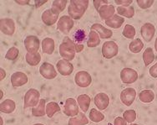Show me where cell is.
<instances>
[{
    "label": "cell",
    "mask_w": 157,
    "mask_h": 125,
    "mask_svg": "<svg viewBox=\"0 0 157 125\" xmlns=\"http://www.w3.org/2000/svg\"><path fill=\"white\" fill-rule=\"evenodd\" d=\"M122 34L126 39H133L134 37L136 36V29L133 25H126L124 26V30H123Z\"/></svg>",
    "instance_id": "35"
},
{
    "label": "cell",
    "mask_w": 157,
    "mask_h": 125,
    "mask_svg": "<svg viewBox=\"0 0 157 125\" xmlns=\"http://www.w3.org/2000/svg\"><path fill=\"white\" fill-rule=\"evenodd\" d=\"M59 111H60V107L55 102H50L46 105V114L50 119L55 115V113Z\"/></svg>",
    "instance_id": "31"
},
{
    "label": "cell",
    "mask_w": 157,
    "mask_h": 125,
    "mask_svg": "<svg viewBox=\"0 0 157 125\" xmlns=\"http://www.w3.org/2000/svg\"><path fill=\"white\" fill-rule=\"evenodd\" d=\"M139 99L142 103H149L153 102L155 99V93L152 90H143L139 93Z\"/></svg>",
    "instance_id": "26"
},
{
    "label": "cell",
    "mask_w": 157,
    "mask_h": 125,
    "mask_svg": "<svg viewBox=\"0 0 157 125\" xmlns=\"http://www.w3.org/2000/svg\"><path fill=\"white\" fill-rule=\"evenodd\" d=\"M124 22V17L115 14L114 16H112L111 18H109L108 20H105V25L109 27L113 28V29H119L122 26Z\"/></svg>",
    "instance_id": "20"
},
{
    "label": "cell",
    "mask_w": 157,
    "mask_h": 125,
    "mask_svg": "<svg viewBox=\"0 0 157 125\" xmlns=\"http://www.w3.org/2000/svg\"><path fill=\"white\" fill-rule=\"evenodd\" d=\"M121 82L124 84H132L138 80V73L132 68H124L121 71Z\"/></svg>",
    "instance_id": "6"
},
{
    "label": "cell",
    "mask_w": 157,
    "mask_h": 125,
    "mask_svg": "<svg viewBox=\"0 0 157 125\" xmlns=\"http://www.w3.org/2000/svg\"><path fill=\"white\" fill-rule=\"evenodd\" d=\"M75 43L70 37H65L59 46V55L64 60L72 61L75 56Z\"/></svg>",
    "instance_id": "2"
},
{
    "label": "cell",
    "mask_w": 157,
    "mask_h": 125,
    "mask_svg": "<svg viewBox=\"0 0 157 125\" xmlns=\"http://www.w3.org/2000/svg\"><path fill=\"white\" fill-rule=\"evenodd\" d=\"M0 30L1 32L7 35H13L15 32L14 21L9 18H3L0 19Z\"/></svg>",
    "instance_id": "11"
},
{
    "label": "cell",
    "mask_w": 157,
    "mask_h": 125,
    "mask_svg": "<svg viewBox=\"0 0 157 125\" xmlns=\"http://www.w3.org/2000/svg\"><path fill=\"white\" fill-rule=\"evenodd\" d=\"M40 46L39 39L35 35H29L24 40V46L28 53H36Z\"/></svg>",
    "instance_id": "10"
},
{
    "label": "cell",
    "mask_w": 157,
    "mask_h": 125,
    "mask_svg": "<svg viewBox=\"0 0 157 125\" xmlns=\"http://www.w3.org/2000/svg\"><path fill=\"white\" fill-rule=\"evenodd\" d=\"M115 3H117V4H121L123 7H130V4L133 3V1L132 0H115Z\"/></svg>",
    "instance_id": "41"
},
{
    "label": "cell",
    "mask_w": 157,
    "mask_h": 125,
    "mask_svg": "<svg viewBox=\"0 0 157 125\" xmlns=\"http://www.w3.org/2000/svg\"><path fill=\"white\" fill-rule=\"evenodd\" d=\"M18 55H19V50L17 49L16 47H11L10 49L7 51L6 55H5V58L9 61H14L18 58Z\"/></svg>",
    "instance_id": "36"
},
{
    "label": "cell",
    "mask_w": 157,
    "mask_h": 125,
    "mask_svg": "<svg viewBox=\"0 0 157 125\" xmlns=\"http://www.w3.org/2000/svg\"><path fill=\"white\" fill-rule=\"evenodd\" d=\"M94 105L100 110L106 109L109 104V96L105 93H103V92L98 93L94 97Z\"/></svg>",
    "instance_id": "16"
},
{
    "label": "cell",
    "mask_w": 157,
    "mask_h": 125,
    "mask_svg": "<svg viewBox=\"0 0 157 125\" xmlns=\"http://www.w3.org/2000/svg\"><path fill=\"white\" fill-rule=\"evenodd\" d=\"M46 114V105L44 99H40L39 104L32 108V115L33 117H43Z\"/></svg>",
    "instance_id": "22"
},
{
    "label": "cell",
    "mask_w": 157,
    "mask_h": 125,
    "mask_svg": "<svg viewBox=\"0 0 157 125\" xmlns=\"http://www.w3.org/2000/svg\"><path fill=\"white\" fill-rule=\"evenodd\" d=\"M6 77V71L3 68H0V81H3Z\"/></svg>",
    "instance_id": "46"
},
{
    "label": "cell",
    "mask_w": 157,
    "mask_h": 125,
    "mask_svg": "<svg viewBox=\"0 0 157 125\" xmlns=\"http://www.w3.org/2000/svg\"><path fill=\"white\" fill-rule=\"evenodd\" d=\"M48 2L47 0H44V1H39V0H35L34 1V3H35V7L36 8H39V7H41L43 5V4H44V3H46Z\"/></svg>",
    "instance_id": "44"
},
{
    "label": "cell",
    "mask_w": 157,
    "mask_h": 125,
    "mask_svg": "<svg viewBox=\"0 0 157 125\" xmlns=\"http://www.w3.org/2000/svg\"><path fill=\"white\" fill-rule=\"evenodd\" d=\"M78 104L74 98H67L63 106V113L68 117H75L78 114Z\"/></svg>",
    "instance_id": "7"
},
{
    "label": "cell",
    "mask_w": 157,
    "mask_h": 125,
    "mask_svg": "<svg viewBox=\"0 0 157 125\" xmlns=\"http://www.w3.org/2000/svg\"><path fill=\"white\" fill-rule=\"evenodd\" d=\"M16 108V103L11 99H6L0 103V112L4 113H12Z\"/></svg>",
    "instance_id": "21"
},
{
    "label": "cell",
    "mask_w": 157,
    "mask_h": 125,
    "mask_svg": "<svg viewBox=\"0 0 157 125\" xmlns=\"http://www.w3.org/2000/svg\"><path fill=\"white\" fill-rule=\"evenodd\" d=\"M57 70L62 76H70L74 71V66L70 61L62 59L57 62Z\"/></svg>",
    "instance_id": "14"
},
{
    "label": "cell",
    "mask_w": 157,
    "mask_h": 125,
    "mask_svg": "<svg viewBox=\"0 0 157 125\" xmlns=\"http://www.w3.org/2000/svg\"><path fill=\"white\" fill-rule=\"evenodd\" d=\"M91 30L96 31L97 33L100 34L101 39H109V38H111L113 35V32L110 30L104 27L100 24H94L91 26Z\"/></svg>",
    "instance_id": "19"
},
{
    "label": "cell",
    "mask_w": 157,
    "mask_h": 125,
    "mask_svg": "<svg viewBox=\"0 0 157 125\" xmlns=\"http://www.w3.org/2000/svg\"><path fill=\"white\" fill-rule=\"evenodd\" d=\"M130 125H139V124H136V123H132V124H130Z\"/></svg>",
    "instance_id": "52"
},
{
    "label": "cell",
    "mask_w": 157,
    "mask_h": 125,
    "mask_svg": "<svg viewBox=\"0 0 157 125\" xmlns=\"http://www.w3.org/2000/svg\"><path fill=\"white\" fill-rule=\"evenodd\" d=\"M88 0H71L68 7L69 15L74 19H80L89 7Z\"/></svg>",
    "instance_id": "1"
},
{
    "label": "cell",
    "mask_w": 157,
    "mask_h": 125,
    "mask_svg": "<svg viewBox=\"0 0 157 125\" xmlns=\"http://www.w3.org/2000/svg\"><path fill=\"white\" fill-rule=\"evenodd\" d=\"M75 82L76 85L79 87H88L92 83V78L89 72L85 71H80L76 73L75 76Z\"/></svg>",
    "instance_id": "8"
},
{
    "label": "cell",
    "mask_w": 157,
    "mask_h": 125,
    "mask_svg": "<svg viewBox=\"0 0 157 125\" xmlns=\"http://www.w3.org/2000/svg\"><path fill=\"white\" fill-rule=\"evenodd\" d=\"M59 13L56 12L53 9H46L42 14V21L47 26H52L57 22Z\"/></svg>",
    "instance_id": "13"
},
{
    "label": "cell",
    "mask_w": 157,
    "mask_h": 125,
    "mask_svg": "<svg viewBox=\"0 0 157 125\" xmlns=\"http://www.w3.org/2000/svg\"><path fill=\"white\" fill-rule=\"evenodd\" d=\"M123 119L127 123H133L136 119V112L135 110H126L123 113Z\"/></svg>",
    "instance_id": "37"
},
{
    "label": "cell",
    "mask_w": 157,
    "mask_h": 125,
    "mask_svg": "<svg viewBox=\"0 0 157 125\" xmlns=\"http://www.w3.org/2000/svg\"><path fill=\"white\" fill-rule=\"evenodd\" d=\"M143 47H144V44L142 42V40L139 38L135 39L129 45V50L132 53H140L143 49Z\"/></svg>",
    "instance_id": "32"
},
{
    "label": "cell",
    "mask_w": 157,
    "mask_h": 125,
    "mask_svg": "<svg viewBox=\"0 0 157 125\" xmlns=\"http://www.w3.org/2000/svg\"><path fill=\"white\" fill-rule=\"evenodd\" d=\"M155 49L157 51V38L155 39Z\"/></svg>",
    "instance_id": "48"
},
{
    "label": "cell",
    "mask_w": 157,
    "mask_h": 125,
    "mask_svg": "<svg viewBox=\"0 0 157 125\" xmlns=\"http://www.w3.org/2000/svg\"><path fill=\"white\" fill-rule=\"evenodd\" d=\"M126 121L121 117H117L114 121V125H127Z\"/></svg>",
    "instance_id": "43"
},
{
    "label": "cell",
    "mask_w": 157,
    "mask_h": 125,
    "mask_svg": "<svg viewBox=\"0 0 157 125\" xmlns=\"http://www.w3.org/2000/svg\"><path fill=\"white\" fill-rule=\"evenodd\" d=\"M99 14H100V18H102L103 20H108L112 16L115 15V8L113 5L110 4H105L103 5L100 9H99Z\"/></svg>",
    "instance_id": "18"
},
{
    "label": "cell",
    "mask_w": 157,
    "mask_h": 125,
    "mask_svg": "<svg viewBox=\"0 0 157 125\" xmlns=\"http://www.w3.org/2000/svg\"><path fill=\"white\" fill-rule=\"evenodd\" d=\"M90 98L87 94H81L77 98V103L84 113L88 111L90 105Z\"/></svg>",
    "instance_id": "24"
},
{
    "label": "cell",
    "mask_w": 157,
    "mask_h": 125,
    "mask_svg": "<svg viewBox=\"0 0 157 125\" xmlns=\"http://www.w3.org/2000/svg\"><path fill=\"white\" fill-rule=\"evenodd\" d=\"M16 3L20 4V5H26L28 3H29V0H25V1H20V0H16Z\"/></svg>",
    "instance_id": "47"
},
{
    "label": "cell",
    "mask_w": 157,
    "mask_h": 125,
    "mask_svg": "<svg viewBox=\"0 0 157 125\" xmlns=\"http://www.w3.org/2000/svg\"><path fill=\"white\" fill-rule=\"evenodd\" d=\"M119 47L115 41H106L102 46V55L104 58L112 59L118 55Z\"/></svg>",
    "instance_id": "4"
},
{
    "label": "cell",
    "mask_w": 157,
    "mask_h": 125,
    "mask_svg": "<svg viewBox=\"0 0 157 125\" xmlns=\"http://www.w3.org/2000/svg\"><path fill=\"white\" fill-rule=\"evenodd\" d=\"M40 93L34 88H30L24 95V108L28 107H33L39 104L40 101Z\"/></svg>",
    "instance_id": "3"
},
{
    "label": "cell",
    "mask_w": 157,
    "mask_h": 125,
    "mask_svg": "<svg viewBox=\"0 0 157 125\" xmlns=\"http://www.w3.org/2000/svg\"><path fill=\"white\" fill-rule=\"evenodd\" d=\"M25 59L29 65H30L32 67H35L39 64L41 61V55L39 52L36 53H27L25 55Z\"/></svg>",
    "instance_id": "29"
},
{
    "label": "cell",
    "mask_w": 157,
    "mask_h": 125,
    "mask_svg": "<svg viewBox=\"0 0 157 125\" xmlns=\"http://www.w3.org/2000/svg\"><path fill=\"white\" fill-rule=\"evenodd\" d=\"M89 123V119L84 113H78L76 117H73L69 120V125H85Z\"/></svg>",
    "instance_id": "25"
},
{
    "label": "cell",
    "mask_w": 157,
    "mask_h": 125,
    "mask_svg": "<svg viewBox=\"0 0 157 125\" xmlns=\"http://www.w3.org/2000/svg\"><path fill=\"white\" fill-rule=\"evenodd\" d=\"M67 3H68L67 0H55V1L53 2L51 9H53L55 11L60 14V13L62 12V11H63L64 9H65Z\"/></svg>",
    "instance_id": "34"
},
{
    "label": "cell",
    "mask_w": 157,
    "mask_h": 125,
    "mask_svg": "<svg viewBox=\"0 0 157 125\" xmlns=\"http://www.w3.org/2000/svg\"><path fill=\"white\" fill-rule=\"evenodd\" d=\"M85 37H86L85 32L83 30H78L74 34V39H75V44H80L83 42L85 40Z\"/></svg>",
    "instance_id": "38"
},
{
    "label": "cell",
    "mask_w": 157,
    "mask_h": 125,
    "mask_svg": "<svg viewBox=\"0 0 157 125\" xmlns=\"http://www.w3.org/2000/svg\"><path fill=\"white\" fill-rule=\"evenodd\" d=\"M155 33V28L151 23H146L144 25H142L140 29V34L141 36L144 38V40L146 42H150L153 39V37Z\"/></svg>",
    "instance_id": "15"
},
{
    "label": "cell",
    "mask_w": 157,
    "mask_h": 125,
    "mask_svg": "<svg viewBox=\"0 0 157 125\" xmlns=\"http://www.w3.org/2000/svg\"><path fill=\"white\" fill-rule=\"evenodd\" d=\"M136 98V90L132 87H127L124 89L121 93V100L125 106L130 107L132 105Z\"/></svg>",
    "instance_id": "12"
},
{
    "label": "cell",
    "mask_w": 157,
    "mask_h": 125,
    "mask_svg": "<svg viewBox=\"0 0 157 125\" xmlns=\"http://www.w3.org/2000/svg\"><path fill=\"white\" fill-rule=\"evenodd\" d=\"M100 44V37L96 31L90 30L89 34V39L87 40L88 47H96Z\"/></svg>",
    "instance_id": "27"
},
{
    "label": "cell",
    "mask_w": 157,
    "mask_h": 125,
    "mask_svg": "<svg viewBox=\"0 0 157 125\" xmlns=\"http://www.w3.org/2000/svg\"><path fill=\"white\" fill-rule=\"evenodd\" d=\"M39 73L45 79H54L57 76L55 67L48 62H44L39 67Z\"/></svg>",
    "instance_id": "9"
},
{
    "label": "cell",
    "mask_w": 157,
    "mask_h": 125,
    "mask_svg": "<svg viewBox=\"0 0 157 125\" xmlns=\"http://www.w3.org/2000/svg\"><path fill=\"white\" fill-rule=\"evenodd\" d=\"M0 120H1V125H3V118L0 117Z\"/></svg>",
    "instance_id": "49"
},
{
    "label": "cell",
    "mask_w": 157,
    "mask_h": 125,
    "mask_svg": "<svg viewBox=\"0 0 157 125\" xmlns=\"http://www.w3.org/2000/svg\"><path fill=\"white\" fill-rule=\"evenodd\" d=\"M136 3L138 6L142 9H149L154 3V0H137Z\"/></svg>",
    "instance_id": "39"
},
{
    "label": "cell",
    "mask_w": 157,
    "mask_h": 125,
    "mask_svg": "<svg viewBox=\"0 0 157 125\" xmlns=\"http://www.w3.org/2000/svg\"><path fill=\"white\" fill-rule=\"evenodd\" d=\"M33 125H44V124H43V123H35V124H33Z\"/></svg>",
    "instance_id": "51"
},
{
    "label": "cell",
    "mask_w": 157,
    "mask_h": 125,
    "mask_svg": "<svg viewBox=\"0 0 157 125\" xmlns=\"http://www.w3.org/2000/svg\"><path fill=\"white\" fill-rule=\"evenodd\" d=\"M42 50L44 53L52 55L55 51V40L51 38H44L42 41Z\"/></svg>",
    "instance_id": "23"
},
{
    "label": "cell",
    "mask_w": 157,
    "mask_h": 125,
    "mask_svg": "<svg viewBox=\"0 0 157 125\" xmlns=\"http://www.w3.org/2000/svg\"><path fill=\"white\" fill-rule=\"evenodd\" d=\"M28 81L29 79H28L27 75L21 71L14 72L11 76V84L14 87H18L25 85L28 83Z\"/></svg>",
    "instance_id": "17"
},
{
    "label": "cell",
    "mask_w": 157,
    "mask_h": 125,
    "mask_svg": "<svg viewBox=\"0 0 157 125\" xmlns=\"http://www.w3.org/2000/svg\"><path fill=\"white\" fill-rule=\"evenodd\" d=\"M108 3H109V1H107V0H94V1H93L94 6L97 11H99V9H100L103 5L108 4Z\"/></svg>",
    "instance_id": "40"
},
{
    "label": "cell",
    "mask_w": 157,
    "mask_h": 125,
    "mask_svg": "<svg viewBox=\"0 0 157 125\" xmlns=\"http://www.w3.org/2000/svg\"><path fill=\"white\" fill-rule=\"evenodd\" d=\"M117 13L119 15L125 18H131L135 15V9L132 6L130 7H123L120 6L117 8Z\"/></svg>",
    "instance_id": "28"
},
{
    "label": "cell",
    "mask_w": 157,
    "mask_h": 125,
    "mask_svg": "<svg viewBox=\"0 0 157 125\" xmlns=\"http://www.w3.org/2000/svg\"><path fill=\"white\" fill-rule=\"evenodd\" d=\"M74 20L71 17L68 15H63L59 18L57 23V29L61 33L68 34L74 27Z\"/></svg>",
    "instance_id": "5"
},
{
    "label": "cell",
    "mask_w": 157,
    "mask_h": 125,
    "mask_svg": "<svg viewBox=\"0 0 157 125\" xmlns=\"http://www.w3.org/2000/svg\"><path fill=\"white\" fill-rule=\"evenodd\" d=\"M149 71H150V75H151L152 77L157 78V63H155L154 66H152Z\"/></svg>",
    "instance_id": "42"
},
{
    "label": "cell",
    "mask_w": 157,
    "mask_h": 125,
    "mask_svg": "<svg viewBox=\"0 0 157 125\" xmlns=\"http://www.w3.org/2000/svg\"><path fill=\"white\" fill-rule=\"evenodd\" d=\"M0 92H1V99H2V98H3V91L1 90Z\"/></svg>",
    "instance_id": "50"
},
{
    "label": "cell",
    "mask_w": 157,
    "mask_h": 125,
    "mask_svg": "<svg viewBox=\"0 0 157 125\" xmlns=\"http://www.w3.org/2000/svg\"><path fill=\"white\" fill-rule=\"evenodd\" d=\"M90 119L92 122L100 123L105 119V115L101 112L97 111L95 108H92L90 113Z\"/></svg>",
    "instance_id": "33"
},
{
    "label": "cell",
    "mask_w": 157,
    "mask_h": 125,
    "mask_svg": "<svg viewBox=\"0 0 157 125\" xmlns=\"http://www.w3.org/2000/svg\"><path fill=\"white\" fill-rule=\"evenodd\" d=\"M155 60V54L153 50L151 47L146 48L145 50L143 53V61L145 67H148L149 65H151Z\"/></svg>",
    "instance_id": "30"
},
{
    "label": "cell",
    "mask_w": 157,
    "mask_h": 125,
    "mask_svg": "<svg viewBox=\"0 0 157 125\" xmlns=\"http://www.w3.org/2000/svg\"><path fill=\"white\" fill-rule=\"evenodd\" d=\"M84 45H82V44H75V50L77 53H79V52H81L83 50H84Z\"/></svg>",
    "instance_id": "45"
}]
</instances>
